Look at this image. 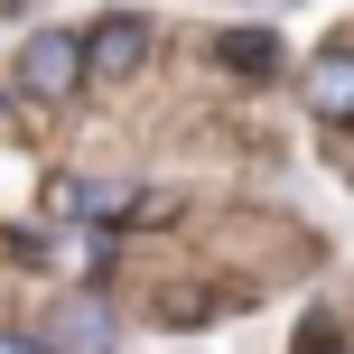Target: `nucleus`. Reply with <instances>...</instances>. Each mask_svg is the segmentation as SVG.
<instances>
[{
  "instance_id": "obj_1",
  "label": "nucleus",
  "mask_w": 354,
  "mask_h": 354,
  "mask_svg": "<svg viewBox=\"0 0 354 354\" xmlns=\"http://www.w3.org/2000/svg\"><path fill=\"white\" fill-rule=\"evenodd\" d=\"M75 56H84V84H131L149 66V19L140 10L93 19V28H75Z\"/></svg>"
},
{
  "instance_id": "obj_2",
  "label": "nucleus",
  "mask_w": 354,
  "mask_h": 354,
  "mask_svg": "<svg viewBox=\"0 0 354 354\" xmlns=\"http://www.w3.org/2000/svg\"><path fill=\"white\" fill-rule=\"evenodd\" d=\"M19 93H28L37 112H56V103H75V93H84L75 28H28V47H19Z\"/></svg>"
},
{
  "instance_id": "obj_3",
  "label": "nucleus",
  "mask_w": 354,
  "mask_h": 354,
  "mask_svg": "<svg viewBox=\"0 0 354 354\" xmlns=\"http://www.w3.org/2000/svg\"><path fill=\"white\" fill-rule=\"evenodd\" d=\"M112 336H122V326H112V299L103 289H75V299H56L47 317H37V354H112Z\"/></svg>"
},
{
  "instance_id": "obj_4",
  "label": "nucleus",
  "mask_w": 354,
  "mask_h": 354,
  "mask_svg": "<svg viewBox=\"0 0 354 354\" xmlns=\"http://www.w3.org/2000/svg\"><path fill=\"white\" fill-rule=\"evenodd\" d=\"M308 103H317L326 122H354V47H326L317 66H308Z\"/></svg>"
},
{
  "instance_id": "obj_5",
  "label": "nucleus",
  "mask_w": 354,
  "mask_h": 354,
  "mask_svg": "<svg viewBox=\"0 0 354 354\" xmlns=\"http://www.w3.org/2000/svg\"><path fill=\"white\" fill-rule=\"evenodd\" d=\"M270 56H280V37H270V28H261V37H252V28L224 37V66H243V75H270Z\"/></svg>"
},
{
  "instance_id": "obj_6",
  "label": "nucleus",
  "mask_w": 354,
  "mask_h": 354,
  "mask_svg": "<svg viewBox=\"0 0 354 354\" xmlns=\"http://www.w3.org/2000/svg\"><path fill=\"white\" fill-rule=\"evenodd\" d=\"M0 354H37V345H28V336H19V326H0Z\"/></svg>"
},
{
  "instance_id": "obj_7",
  "label": "nucleus",
  "mask_w": 354,
  "mask_h": 354,
  "mask_svg": "<svg viewBox=\"0 0 354 354\" xmlns=\"http://www.w3.org/2000/svg\"><path fill=\"white\" fill-rule=\"evenodd\" d=\"M308 354H345V345H326V326H317V336H308Z\"/></svg>"
}]
</instances>
